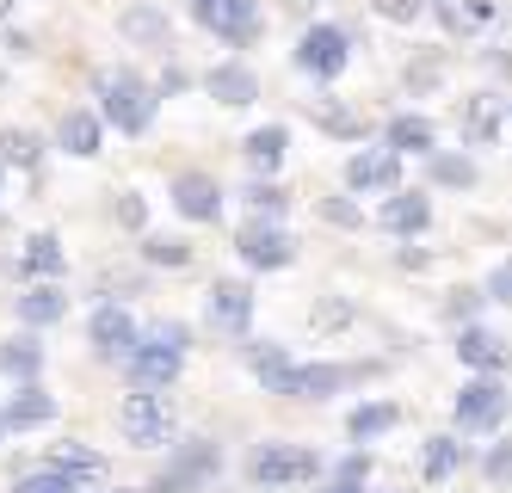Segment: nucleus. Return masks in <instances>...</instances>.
I'll use <instances>...</instances> for the list:
<instances>
[{
	"instance_id": "obj_36",
	"label": "nucleus",
	"mask_w": 512,
	"mask_h": 493,
	"mask_svg": "<svg viewBox=\"0 0 512 493\" xmlns=\"http://www.w3.org/2000/svg\"><path fill=\"white\" fill-rule=\"evenodd\" d=\"M482 475H488L494 487H506V481H512V438H494V450H488V463H482Z\"/></svg>"
},
{
	"instance_id": "obj_4",
	"label": "nucleus",
	"mask_w": 512,
	"mask_h": 493,
	"mask_svg": "<svg viewBox=\"0 0 512 493\" xmlns=\"http://www.w3.org/2000/svg\"><path fill=\"white\" fill-rule=\"evenodd\" d=\"M216 475H223V450H216L210 438H186L173 450V463L149 481V493H204Z\"/></svg>"
},
{
	"instance_id": "obj_20",
	"label": "nucleus",
	"mask_w": 512,
	"mask_h": 493,
	"mask_svg": "<svg viewBox=\"0 0 512 493\" xmlns=\"http://www.w3.org/2000/svg\"><path fill=\"white\" fill-rule=\"evenodd\" d=\"M50 469H62V475H75L81 487L105 481V457H99L93 444H81V438H68V444H56V450H50Z\"/></svg>"
},
{
	"instance_id": "obj_7",
	"label": "nucleus",
	"mask_w": 512,
	"mask_h": 493,
	"mask_svg": "<svg viewBox=\"0 0 512 493\" xmlns=\"http://www.w3.org/2000/svg\"><path fill=\"white\" fill-rule=\"evenodd\" d=\"M87 339H93V352H99L105 364H124V358L136 352L142 327H136V315L124 309V302H99L93 321H87Z\"/></svg>"
},
{
	"instance_id": "obj_42",
	"label": "nucleus",
	"mask_w": 512,
	"mask_h": 493,
	"mask_svg": "<svg viewBox=\"0 0 512 493\" xmlns=\"http://www.w3.org/2000/svg\"><path fill=\"white\" fill-rule=\"evenodd\" d=\"M315 493H371V487H364V475H340V469H334V481L315 487Z\"/></svg>"
},
{
	"instance_id": "obj_37",
	"label": "nucleus",
	"mask_w": 512,
	"mask_h": 493,
	"mask_svg": "<svg viewBox=\"0 0 512 493\" xmlns=\"http://www.w3.org/2000/svg\"><path fill=\"white\" fill-rule=\"evenodd\" d=\"M247 204H253V210H260V216H278V210H284L290 198L278 192V185H253V192H247Z\"/></svg>"
},
{
	"instance_id": "obj_12",
	"label": "nucleus",
	"mask_w": 512,
	"mask_h": 493,
	"mask_svg": "<svg viewBox=\"0 0 512 493\" xmlns=\"http://www.w3.org/2000/svg\"><path fill=\"white\" fill-rule=\"evenodd\" d=\"M346 383H352L346 364H290L284 383H278L272 395H290V401H327V395H340Z\"/></svg>"
},
{
	"instance_id": "obj_5",
	"label": "nucleus",
	"mask_w": 512,
	"mask_h": 493,
	"mask_svg": "<svg viewBox=\"0 0 512 493\" xmlns=\"http://www.w3.org/2000/svg\"><path fill=\"white\" fill-rule=\"evenodd\" d=\"M247 475L260 481V487H303L321 475V457L309 444H253V457H247Z\"/></svg>"
},
{
	"instance_id": "obj_24",
	"label": "nucleus",
	"mask_w": 512,
	"mask_h": 493,
	"mask_svg": "<svg viewBox=\"0 0 512 493\" xmlns=\"http://www.w3.org/2000/svg\"><path fill=\"white\" fill-rule=\"evenodd\" d=\"M426 222H432V198H420V192H395L383 204V229L389 235H420Z\"/></svg>"
},
{
	"instance_id": "obj_14",
	"label": "nucleus",
	"mask_w": 512,
	"mask_h": 493,
	"mask_svg": "<svg viewBox=\"0 0 512 493\" xmlns=\"http://www.w3.org/2000/svg\"><path fill=\"white\" fill-rule=\"evenodd\" d=\"M173 210L186 222H216L223 216V185H216L210 173H179L173 179Z\"/></svg>"
},
{
	"instance_id": "obj_30",
	"label": "nucleus",
	"mask_w": 512,
	"mask_h": 493,
	"mask_svg": "<svg viewBox=\"0 0 512 493\" xmlns=\"http://www.w3.org/2000/svg\"><path fill=\"white\" fill-rule=\"evenodd\" d=\"M395 420H401V407H389V401H364V407H352L346 432L364 444V438H377V432H395Z\"/></svg>"
},
{
	"instance_id": "obj_38",
	"label": "nucleus",
	"mask_w": 512,
	"mask_h": 493,
	"mask_svg": "<svg viewBox=\"0 0 512 493\" xmlns=\"http://www.w3.org/2000/svg\"><path fill=\"white\" fill-rule=\"evenodd\" d=\"M488 296H494V302H506V309H512V259H500L494 272H488Z\"/></svg>"
},
{
	"instance_id": "obj_13",
	"label": "nucleus",
	"mask_w": 512,
	"mask_h": 493,
	"mask_svg": "<svg viewBox=\"0 0 512 493\" xmlns=\"http://www.w3.org/2000/svg\"><path fill=\"white\" fill-rule=\"evenodd\" d=\"M346 185L352 192H395L401 185V155L383 142V148H358V155L346 161Z\"/></svg>"
},
{
	"instance_id": "obj_25",
	"label": "nucleus",
	"mask_w": 512,
	"mask_h": 493,
	"mask_svg": "<svg viewBox=\"0 0 512 493\" xmlns=\"http://www.w3.org/2000/svg\"><path fill=\"white\" fill-rule=\"evenodd\" d=\"M432 13H438V25H445L451 37H475V31L494 19L488 0H432Z\"/></svg>"
},
{
	"instance_id": "obj_17",
	"label": "nucleus",
	"mask_w": 512,
	"mask_h": 493,
	"mask_svg": "<svg viewBox=\"0 0 512 493\" xmlns=\"http://www.w3.org/2000/svg\"><path fill=\"white\" fill-rule=\"evenodd\" d=\"M62 315H68V290H62L56 278L31 284V290L19 296V321H25V327H56Z\"/></svg>"
},
{
	"instance_id": "obj_15",
	"label": "nucleus",
	"mask_w": 512,
	"mask_h": 493,
	"mask_svg": "<svg viewBox=\"0 0 512 493\" xmlns=\"http://www.w3.org/2000/svg\"><path fill=\"white\" fill-rule=\"evenodd\" d=\"M0 413H7V426H13V432H38V426L56 420V395H50L44 383H19L13 401L0 407Z\"/></svg>"
},
{
	"instance_id": "obj_21",
	"label": "nucleus",
	"mask_w": 512,
	"mask_h": 493,
	"mask_svg": "<svg viewBox=\"0 0 512 493\" xmlns=\"http://www.w3.org/2000/svg\"><path fill=\"white\" fill-rule=\"evenodd\" d=\"M210 99H223V105H253L260 99V81H253V68H241V62H223V68H210Z\"/></svg>"
},
{
	"instance_id": "obj_6",
	"label": "nucleus",
	"mask_w": 512,
	"mask_h": 493,
	"mask_svg": "<svg viewBox=\"0 0 512 493\" xmlns=\"http://www.w3.org/2000/svg\"><path fill=\"white\" fill-rule=\"evenodd\" d=\"M192 19L204 31H216L223 44L247 50L253 37H260V0H192Z\"/></svg>"
},
{
	"instance_id": "obj_31",
	"label": "nucleus",
	"mask_w": 512,
	"mask_h": 493,
	"mask_svg": "<svg viewBox=\"0 0 512 493\" xmlns=\"http://www.w3.org/2000/svg\"><path fill=\"white\" fill-rule=\"evenodd\" d=\"M463 463V444L457 438H426V457H420V475L426 481H451Z\"/></svg>"
},
{
	"instance_id": "obj_44",
	"label": "nucleus",
	"mask_w": 512,
	"mask_h": 493,
	"mask_svg": "<svg viewBox=\"0 0 512 493\" xmlns=\"http://www.w3.org/2000/svg\"><path fill=\"white\" fill-rule=\"evenodd\" d=\"M7 432H13V426H7V413H0V438H7Z\"/></svg>"
},
{
	"instance_id": "obj_8",
	"label": "nucleus",
	"mask_w": 512,
	"mask_h": 493,
	"mask_svg": "<svg viewBox=\"0 0 512 493\" xmlns=\"http://www.w3.org/2000/svg\"><path fill=\"white\" fill-rule=\"evenodd\" d=\"M235 253L253 265V272H284V265L297 259V241H290V229H278V222H247L235 235Z\"/></svg>"
},
{
	"instance_id": "obj_40",
	"label": "nucleus",
	"mask_w": 512,
	"mask_h": 493,
	"mask_svg": "<svg viewBox=\"0 0 512 493\" xmlns=\"http://www.w3.org/2000/svg\"><path fill=\"white\" fill-rule=\"evenodd\" d=\"M377 13L395 19V25H408V19H420V0H377Z\"/></svg>"
},
{
	"instance_id": "obj_29",
	"label": "nucleus",
	"mask_w": 512,
	"mask_h": 493,
	"mask_svg": "<svg viewBox=\"0 0 512 493\" xmlns=\"http://www.w3.org/2000/svg\"><path fill=\"white\" fill-rule=\"evenodd\" d=\"M247 370L253 376H260V383H266V395L284 383V370H290V352L278 346V339H253V346H247Z\"/></svg>"
},
{
	"instance_id": "obj_33",
	"label": "nucleus",
	"mask_w": 512,
	"mask_h": 493,
	"mask_svg": "<svg viewBox=\"0 0 512 493\" xmlns=\"http://www.w3.org/2000/svg\"><path fill=\"white\" fill-rule=\"evenodd\" d=\"M432 179H438V185H457V192H469V185H475V161H469V155H432Z\"/></svg>"
},
{
	"instance_id": "obj_19",
	"label": "nucleus",
	"mask_w": 512,
	"mask_h": 493,
	"mask_svg": "<svg viewBox=\"0 0 512 493\" xmlns=\"http://www.w3.org/2000/svg\"><path fill=\"white\" fill-rule=\"evenodd\" d=\"M241 155H247V167H253V173H278V167H284V155H290V130H284V124L253 130V136L241 142Z\"/></svg>"
},
{
	"instance_id": "obj_10",
	"label": "nucleus",
	"mask_w": 512,
	"mask_h": 493,
	"mask_svg": "<svg viewBox=\"0 0 512 493\" xmlns=\"http://www.w3.org/2000/svg\"><path fill=\"white\" fill-rule=\"evenodd\" d=\"M346 56H352V44H346L340 25H309L303 44H297V68L315 74V81H334V74L346 68Z\"/></svg>"
},
{
	"instance_id": "obj_43",
	"label": "nucleus",
	"mask_w": 512,
	"mask_h": 493,
	"mask_svg": "<svg viewBox=\"0 0 512 493\" xmlns=\"http://www.w3.org/2000/svg\"><path fill=\"white\" fill-rule=\"evenodd\" d=\"M118 222H130V229H142V198H136V192H124V198H118Z\"/></svg>"
},
{
	"instance_id": "obj_9",
	"label": "nucleus",
	"mask_w": 512,
	"mask_h": 493,
	"mask_svg": "<svg viewBox=\"0 0 512 493\" xmlns=\"http://www.w3.org/2000/svg\"><path fill=\"white\" fill-rule=\"evenodd\" d=\"M500 420H506V389L494 383V370H482L457 395V426L463 432H500Z\"/></svg>"
},
{
	"instance_id": "obj_34",
	"label": "nucleus",
	"mask_w": 512,
	"mask_h": 493,
	"mask_svg": "<svg viewBox=\"0 0 512 493\" xmlns=\"http://www.w3.org/2000/svg\"><path fill=\"white\" fill-rule=\"evenodd\" d=\"M142 259H149V265H186L192 247L173 241V235H149V241H142Z\"/></svg>"
},
{
	"instance_id": "obj_2",
	"label": "nucleus",
	"mask_w": 512,
	"mask_h": 493,
	"mask_svg": "<svg viewBox=\"0 0 512 493\" xmlns=\"http://www.w3.org/2000/svg\"><path fill=\"white\" fill-rule=\"evenodd\" d=\"M93 93H99V118L112 124V130L142 136V130L155 124V105H161V99H155V87L142 81V74H130V68H105Z\"/></svg>"
},
{
	"instance_id": "obj_39",
	"label": "nucleus",
	"mask_w": 512,
	"mask_h": 493,
	"mask_svg": "<svg viewBox=\"0 0 512 493\" xmlns=\"http://www.w3.org/2000/svg\"><path fill=\"white\" fill-rule=\"evenodd\" d=\"M321 216H327V222H340V229H358V204H346V198H327Z\"/></svg>"
},
{
	"instance_id": "obj_32",
	"label": "nucleus",
	"mask_w": 512,
	"mask_h": 493,
	"mask_svg": "<svg viewBox=\"0 0 512 493\" xmlns=\"http://www.w3.org/2000/svg\"><path fill=\"white\" fill-rule=\"evenodd\" d=\"M13 493H81V481H75V475H62V469H50V463H44L38 475H19V481H13Z\"/></svg>"
},
{
	"instance_id": "obj_23",
	"label": "nucleus",
	"mask_w": 512,
	"mask_h": 493,
	"mask_svg": "<svg viewBox=\"0 0 512 493\" xmlns=\"http://www.w3.org/2000/svg\"><path fill=\"white\" fill-rule=\"evenodd\" d=\"M457 358H463L469 370H500L512 352H506V339H500V333H488V327H463V339H457Z\"/></svg>"
},
{
	"instance_id": "obj_22",
	"label": "nucleus",
	"mask_w": 512,
	"mask_h": 493,
	"mask_svg": "<svg viewBox=\"0 0 512 493\" xmlns=\"http://www.w3.org/2000/svg\"><path fill=\"white\" fill-rule=\"evenodd\" d=\"M463 142H469V148H494V142H500V105H494L488 93L463 99Z\"/></svg>"
},
{
	"instance_id": "obj_27",
	"label": "nucleus",
	"mask_w": 512,
	"mask_h": 493,
	"mask_svg": "<svg viewBox=\"0 0 512 493\" xmlns=\"http://www.w3.org/2000/svg\"><path fill=\"white\" fill-rule=\"evenodd\" d=\"M118 31L130 37V44H149V50H167V37H173L161 7H130V13L118 19Z\"/></svg>"
},
{
	"instance_id": "obj_16",
	"label": "nucleus",
	"mask_w": 512,
	"mask_h": 493,
	"mask_svg": "<svg viewBox=\"0 0 512 493\" xmlns=\"http://www.w3.org/2000/svg\"><path fill=\"white\" fill-rule=\"evenodd\" d=\"M56 142L68 148V155H99V142H105V118H99V111H87V105H75V111H68V118L56 124Z\"/></svg>"
},
{
	"instance_id": "obj_1",
	"label": "nucleus",
	"mask_w": 512,
	"mask_h": 493,
	"mask_svg": "<svg viewBox=\"0 0 512 493\" xmlns=\"http://www.w3.org/2000/svg\"><path fill=\"white\" fill-rule=\"evenodd\" d=\"M186 346H192V333L179 327V321H161L136 339V352L124 358V376H130V389H173L179 383V370H186Z\"/></svg>"
},
{
	"instance_id": "obj_11",
	"label": "nucleus",
	"mask_w": 512,
	"mask_h": 493,
	"mask_svg": "<svg viewBox=\"0 0 512 493\" xmlns=\"http://www.w3.org/2000/svg\"><path fill=\"white\" fill-rule=\"evenodd\" d=\"M204 315H210V327L216 333H247L253 327V290L241 284V278H216L210 284V296H204Z\"/></svg>"
},
{
	"instance_id": "obj_18",
	"label": "nucleus",
	"mask_w": 512,
	"mask_h": 493,
	"mask_svg": "<svg viewBox=\"0 0 512 493\" xmlns=\"http://www.w3.org/2000/svg\"><path fill=\"white\" fill-rule=\"evenodd\" d=\"M383 142L395 148V155H432V148H438V130H432V118H420V111H401V118H389Z\"/></svg>"
},
{
	"instance_id": "obj_35",
	"label": "nucleus",
	"mask_w": 512,
	"mask_h": 493,
	"mask_svg": "<svg viewBox=\"0 0 512 493\" xmlns=\"http://www.w3.org/2000/svg\"><path fill=\"white\" fill-rule=\"evenodd\" d=\"M0 161H13V167H31V161H38V136H25V130H7V136H0Z\"/></svg>"
},
{
	"instance_id": "obj_28",
	"label": "nucleus",
	"mask_w": 512,
	"mask_h": 493,
	"mask_svg": "<svg viewBox=\"0 0 512 493\" xmlns=\"http://www.w3.org/2000/svg\"><path fill=\"white\" fill-rule=\"evenodd\" d=\"M19 265H25L31 278H62V272H68V253H62L56 235H31L25 253H19Z\"/></svg>"
},
{
	"instance_id": "obj_41",
	"label": "nucleus",
	"mask_w": 512,
	"mask_h": 493,
	"mask_svg": "<svg viewBox=\"0 0 512 493\" xmlns=\"http://www.w3.org/2000/svg\"><path fill=\"white\" fill-rule=\"evenodd\" d=\"M346 321H352L346 302H321V309H315V327H346Z\"/></svg>"
},
{
	"instance_id": "obj_26",
	"label": "nucleus",
	"mask_w": 512,
	"mask_h": 493,
	"mask_svg": "<svg viewBox=\"0 0 512 493\" xmlns=\"http://www.w3.org/2000/svg\"><path fill=\"white\" fill-rule=\"evenodd\" d=\"M38 370H44V346L31 333H19V339L0 346V376H13V383H38Z\"/></svg>"
},
{
	"instance_id": "obj_3",
	"label": "nucleus",
	"mask_w": 512,
	"mask_h": 493,
	"mask_svg": "<svg viewBox=\"0 0 512 493\" xmlns=\"http://www.w3.org/2000/svg\"><path fill=\"white\" fill-rule=\"evenodd\" d=\"M118 432H124V444H136V450H161V444H173V432H179L173 401H167L161 389H136V395H124V407H118Z\"/></svg>"
}]
</instances>
